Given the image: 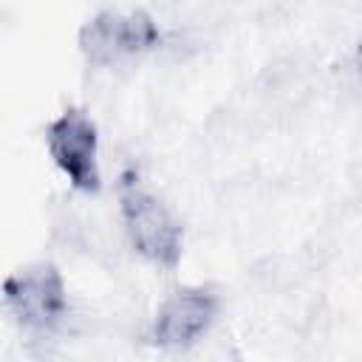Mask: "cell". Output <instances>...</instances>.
<instances>
[{
  "label": "cell",
  "mask_w": 362,
  "mask_h": 362,
  "mask_svg": "<svg viewBox=\"0 0 362 362\" xmlns=\"http://www.w3.org/2000/svg\"><path fill=\"white\" fill-rule=\"evenodd\" d=\"M45 150L76 192L90 195L102 187L99 127L82 107H65L45 124Z\"/></svg>",
  "instance_id": "cell-4"
},
{
  "label": "cell",
  "mask_w": 362,
  "mask_h": 362,
  "mask_svg": "<svg viewBox=\"0 0 362 362\" xmlns=\"http://www.w3.org/2000/svg\"><path fill=\"white\" fill-rule=\"evenodd\" d=\"M116 198L122 232L130 249L158 269H175L184 255V226L170 204L144 187L136 173L119 178Z\"/></svg>",
  "instance_id": "cell-1"
},
{
  "label": "cell",
  "mask_w": 362,
  "mask_h": 362,
  "mask_svg": "<svg viewBox=\"0 0 362 362\" xmlns=\"http://www.w3.org/2000/svg\"><path fill=\"white\" fill-rule=\"evenodd\" d=\"M0 303L31 334H54L71 317V297L62 272L51 260H34L0 280Z\"/></svg>",
  "instance_id": "cell-3"
},
{
  "label": "cell",
  "mask_w": 362,
  "mask_h": 362,
  "mask_svg": "<svg viewBox=\"0 0 362 362\" xmlns=\"http://www.w3.org/2000/svg\"><path fill=\"white\" fill-rule=\"evenodd\" d=\"M218 314L221 294L212 286H181L158 303L150 320V342L161 351H187L212 331Z\"/></svg>",
  "instance_id": "cell-5"
},
{
  "label": "cell",
  "mask_w": 362,
  "mask_h": 362,
  "mask_svg": "<svg viewBox=\"0 0 362 362\" xmlns=\"http://www.w3.org/2000/svg\"><path fill=\"white\" fill-rule=\"evenodd\" d=\"M164 45V31L158 20L144 8H105L88 17L76 34V48L88 65L119 68L124 62L141 59Z\"/></svg>",
  "instance_id": "cell-2"
}]
</instances>
